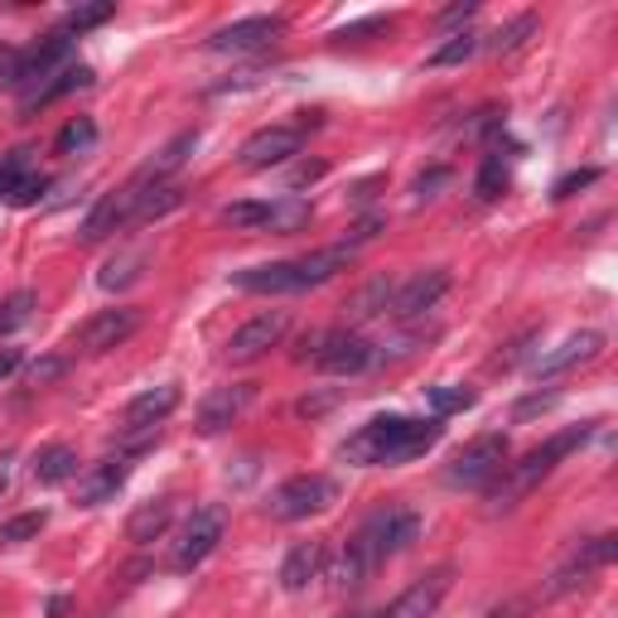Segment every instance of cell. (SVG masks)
I'll return each mask as SVG.
<instances>
[{
  "mask_svg": "<svg viewBox=\"0 0 618 618\" xmlns=\"http://www.w3.org/2000/svg\"><path fill=\"white\" fill-rule=\"evenodd\" d=\"M444 440V426L440 416L430 420H411V416H377L367 420V426L358 430L353 440H344V450H338V459L344 464H411V459L430 454L436 444Z\"/></svg>",
  "mask_w": 618,
  "mask_h": 618,
  "instance_id": "2",
  "label": "cell"
},
{
  "mask_svg": "<svg viewBox=\"0 0 618 618\" xmlns=\"http://www.w3.org/2000/svg\"><path fill=\"white\" fill-rule=\"evenodd\" d=\"M92 146H97V122H92V116H73V122L54 136V150L59 155H83Z\"/></svg>",
  "mask_w": 618,
  "mask_h": 618,
  "instance_id": "32",
  "label": "cell"
},
{
  "mask_svg": "<svg viewBox=\"0 0 618 618\" xmlns=\"http://www.w3.org/2000/svg\"><path fill=\"white\" fill-rule=\"evenodd\" d=\"M266 213H271V203H256V199H242V203H228L222 208V222L228 228H266Z\"/></svg>",
  "mask_w": 618,
  "mask_h": 618,
  "instance_id": "39",
  "label": "cell"
},
{
  "mask_svg": "<svg viewBox=\"0 0 618 618\" xmlns=\"http://www.w3.org/2000/svg\"><path fill=\"white\" fill-rule=\"evenodd\" d=\"M232 285L247 295H300L305 281H300V261H266V266H247L232 271Z\"/></svg>",
  "mask_w": 618,
  "mask_h": 618,
  "instance_id": "18",
  "label": "cell"
},
{
  "mask_svg": "<svg viewBox=\"0 0 618 618\" xmlns=\"http://www.w3.org/2000/svg\"><path fill=\"white\" fill-rule=\"evenodd\" d=\"M328 406H334V397H305V401L295 406V411H300V416H324Z\"/></svg>",
  "mask_w": 618,
  "mask_h": 618,
  "instance_id": "52",
  "label": "cell"
},
{
  "mask_svg": "<svg viewBox=\"0 0 618 618\" xmlns=\"http://www.w3.org/2000/svg\"><path fill=\"white\" fill-rule=\"evenodd\" d=\"M30 155H34L30 146H20V150H10L6 160H0V199H10V193H15L20 184L34 175V160H30Z\"/></svg>",
  "mask_w": 618,
  "mask_h": 618,
  "instance_id": "35",
  "label": "cell"
},
{
  "mask_svg": "<svg viewBox=\"0 0 618 618\" xmlns=\"http://www.w3.org/2000/svg\"><path fill=\"white\" fill-rule=\"evenodd\" d=\"M44 527H49L44 512H20V517H10L6 527H0V546H24V542H34Z\"/></svg>",
  "mask_w": 618,
  "mask_h": 618,
  "instance_id": "38",
  "label": "cell"
},
{
  "mask_svg": "<svg viewBox=\"0 0 618 618\" xmlns=\"http://www.w3.org/2000/svg\"><path fill=\"white\" fill-rule=\"evenodd\" d=\"M136 184H126L122 193H102L97 208L83 218V242H102V237H112V232H122L136 222Z\"/></svg>",
  "mask_w": 618,
  "mask_h": 618,
  "instance_id": "17",
  "label": "cell"
},
{
  "mask_svg": "<svg viewBox=\"0 0 618 618\" xmlns=\"http://www.w3.org/2000/svg\"><path fill=\"white\" fill-rule=\"evenodd\" d=\"M473 10H479V0H464V6H450V10H444V15H440V24H459V20H469Z\"/></svg>",
  "mask_w": 618,
  "mask_h": 618,
  "instance_id": "51",
  "label": "cell"
},
{
  "mask_svg": "<svg viewBox=\"0 0 618 618\" xmlns=\"http://www.w3.org/2000/svg\"><path fill=\"white\" fill-rule=\"evenodd\" d=\"M175 406H179V387L160 383V387H146L140 397H130L122 420H126V430H160V420L175 416Z\"/></svg>",
  "mask_w": 618,
  "mask_h": 618,
  "instance_id": "19",
  "label": "cell"
},
{
  "mask_svg": "<svg viewBox=\"0 0 618 618\" xmlns=\"http://www.w3.org/2000/svg\"><path fill=\"white\" fill-rule=\"evenodd\" d=\"M527 34H536V15H517V20H507L503 30H493L479 49H489V54H512V49L527 44Z\"/></svg>",
  "mask_w": 618,
  "mask_h": 618,
  "instance_id": "31",
  "label": "cell"
},
{
  "mask_svg": "<svg viewBox=\"0 0 618 618\" xmlns=\"http://www.w3.org/2000/svg\"><path fill=\"white\" fill-rule=\"evenodd\" d=\"M44 189H49V179H44V175H39V169H34V175L24 179L15 193H10V203H15V208H30V203H39V199H44Z\"/></svg>",
  "mask_w": 618,
  "mask_h": 618,
  "instance_id": "43",
  "label": "cell"
},
{
  "mask_svg": "<svg viewBox=\"0 0 618 618\" xmlns=\"http://www.w3.org/2000/svg\"><path fill=\"white\" fill-rule=\"evenodd\" d=\"M136 222H155L165 213H175V208L184 203V193L175 189V184H136Z\"/></svg>",
  "mask_w": 618,
  "mask_h": 618,
  "instance_id": "28",
  "label": "cell"
},
{
  "mask_svg": "<svg viewBox=\"0 0 618 618\" xmlns=\"http://www.w3.org/2000/svg\"><path fill=\"white\" fill-rule=\"evenodd\" d=\"M10 464H15V459L0 454V497H6V489H10Z\"/></svg>",
  "mask_w": 618,
  "mask_h": 618,
  "instance_id": "54",
  "label": "cell"
},
{
  "mask_svg": "<svg viewBox=\"0 0 618 618\" xmlns=\"http://www.w3.org/2000/svg\"><path fill=\"white\" fill-rule=\"evenodd\" d=\"M285 328H291V314H285V310L256 314L252 324H242V328H237V334L228 338V358H232V363H256L261 353H271L275 344H281Z\"/></svg>",
  "mask_w": 618,
  "mask_h": 618,
  "instance_id": "13",
  "label": "cell"
},
{
  "mask_svg": "<svg viewBox=\"0 0 618 618\" xmlns=\"http://www.w3.org/2000/svg\"><path fill=\"white\" fill-rule=\"evenodd\" d=\"M59 373H63V358H44V363H34V367H30V383H34V387H44V383H54Z\"/></svg>",
  "mask_w": 618,
  "mask_h": 618,
  "instance_id": "48",
  "label": "cell"
},
{
  "mask_svg": "<svg viewBox=\"0 0 618 618\" xmlns=\"http://www.w3.org/2000/svg\"><path fill=\"white\" fill-rule=\"evenodd\" d=\"M281 34H285L281 15H247L208 34V49L213 54H256V49H271Z\"/></svg>",
  "mask_w": 618,
  "mask_h": 618,
  "instance_id": "8",
  "label": "cell"
},
{
  "mask_svg": "<svg viewBox=\"0 0 618 618\" xmlns=\"http://www.w3.org/2000/svg\"><path fill=\"white\" fill-rule=\"evenodd\" d=\"M140 266H146V252H122V256H112L107 266H102L97 285L102 291H126L130 281H140Z\"/></svg>",
  "mask_w": 618,
  "mask_h": 618,
  "instance_id": "30",
  "label": "cell"
},
{
  "mask_svg": "<svg viewBox=\"0 0 618 618\" xmlns=\"http://www.w3.org/2000/svg\"><path fill=\"white\" fill-rule=\"evenodd\" d=\"M300 146H305V126H266L237 150V160H242V169H271L300 155Z\"/></svg>",
  "mask_w": 618,
  "mask_h": 618,
  "instance_id": "11",
  "label": "cell"
},
{
  "mask_svg": "<svg viewBox=\"0 0 618 618\" xmlns=\"http://www.w3.org/2000/svg\"><path fill=\"white\" fill-rule=\"evenodd\" d=\"M599 348H604V334H595V328H585V334H570V338H565V344H561L556 353H542V358L532 363V373H536V377H556V373H565V367H580V363H589Z\"/></svg>",
  "mask_w": 618,
  "mask_h": 618,
  "instance_id": "22",
  "label": "cell"
},
{
  "mask_svg": "<svg viewBox=\"0 0 618 618\" xmlns=\"http://www.w3.org/2000/svg\"><path fill=\"white\" fill-rule=\"evenodd\" d=\"M34 320V295L30 291H15L0 305V334H15V328H24Z\"/></svg>",
  "mask_w": 618,
  "mask_h": 618,
  "instance_id": "40",
  "label": "cell"
},
{
  "mask_svg": "<svg viewBox=\"0 0 618 618\" xmlns=\"http://www.w3.org/2000/svg\"><path fill=\"white\" fill-rule=\"evenodd\" d=\"M34 483H44V489H59V483H69L73 473H77V454L69 450V444H44V450L34 454Z\"/></svg>",
  "mask_w": 618,
  "mask_h": 618,
  "instance_id": "26",
  "label": "cell"
},
{
  "mask_svg": "<svg viewBox=\"0 0 618 618\" xmlns=\"http://www.w3.org/2000/svg\"><path fill=\"white\" fill-rule=\"evenodd\" d=\"M69 59H73V34H44L39 44L24 49V69H20V92H34L39 83H49L54 73L69 69Z\"/></svg>",
  "mask_w": 618,
  "mask_h": 618,
  "instance_id": "14",
  "label": "cell"
},
{
  "mask_svg": "<svg viewBox=\"0 0 618 618\" xmlns=\"http://www.w3.org/2000/svg\"><path fill=\"white\" fill-rule=\"evenodd\" d=\"M126 479H130V464L122 454L107 459V464H92L83 479H77V503L83 507H102V503H112L116 493L126 489Z\"/></svg>",
  "mask_w": 618,
  "mask_h": 618,
  "instance_id": "21",
  "label": "cell"
},
{
  "mask_svg": "<svg viewBox=\"0 0 618 618\" xmlns=\"http://www.w3.org/2000/svg\"><path fill=\"white\" fill-rule=\"evenodd\" d=\"M532 338H536V334H522V338H517V344H507V348H503V353H497V358H493V363H497V367H512V363H517V358H522V353H527V344H532Z\"/></svg>",
  "mask_w": 618,
  "mask_h": 618,
  "instance_id": "49",
  "label": "cell"
},
{
  "mask_svg": "<svg viewBox=\"0 0 618 618\" xmlns=\"http://www.w3.org/2000/svg\"><path fill=\"white\" fill-rule=\"evenodd\" d=\"M136 328H140V310H130V305L102 310V314H92V320L77 328V348L83 353H112V348H122Z\"/></svg>",
  "mask_w": 618,
  "mask_h": 618,
  "instance_id": "12",
  "label": "cell"
},
{
  "mask_svg": "<svg viewBox=\"0 0 618 618\" xmlns=\"http://www.w3.org/2000/svg\"><path fill=\"white\" fill-rule=\"evenodd\" d=\"M116 15V6L112 0H92V6H73L69 15H63V34H87V30H97V24H107Z\"/></svg>",
  "mask_w": 618,
  "mask_h": 618,
  "instance_id": "33",
  "label": "cell"
},
{
  "mask_svg": "<svg viewBox=\"0 0 618 618\" xmlns=\"http://www.w3.org/2000/svg\"><path fill=\"white\" fill-rule=\"evenodd\" d=\"M473 54H479V34L464 30V34H450V39H444V44H440L426 63H430V69H454V63H464V59H473Z\"/></svg>",
  "mask_w": 618,
  "mask_h": 618,
  "instance_id": "37",
  "label": "cell"
},
{
  "mask_svg": "<svg viewBox=\"0 0 618 618\" xmlns=\"http://www.w3.org/2000/svg\"><path fill=\"white\" fill-rule=\"evenodd\" d=\"M20 363H24L20 348H0V383H6L10 373H20Z\"/></svg>",
  "mask_w": 618,
  "mask_h": 618,
  "instance_id": "50",
  "label": "cell"
},
{
  "mask_svg": "<svg viewBox=\"0 0 618 618\" xmlns=\"http://www.w3.org/2000/svg\"><path fill=\"white\" fill-rule=\"evenodd\" d=\"M473 193H479L483 203H493V199H503V193H507V165H503V155H489V160L479 165Z\"/></svg>",
  "mask_w": 618,
  "mask_h": 618,
  "instance_id": "34",
  "label": "cell"
},
{
  "mask_svg": "<svg viewBox=\"0 0 618 618\" xmlns=\"http://www.w3.org/2000/svg\"><path fill=\"white\" fill-rule=\"evenodd\" d=\"M450 585H454V565H436L426 580H416L406 595H397V604L383 609V618H436L440 599L450 595Z\"/></svg>",
  "mask_w": 618,
  "mask_h": 618,
  "instance_id": "16",
  "label": "cell"
},
{
  "mask_svg": "<svg viewBox=\"0 0 618 618\" xmlns=\"http://www.w3.org/2000/svg\"><path fill=\"white\" fill-rule=\"evenodd\" d=\"M503 469H507V440L503 436H483V440L464 444V450L450 459L444 483H450V489H489Z\"/></svg>",
  "mask_w": 618,
  "mask_h": 618,
  "instance_id": "4",
  "label": "cell"
},
{
  "mask_svg": "<svg viewBox=\"0 0 618 618\" xmlns=\"http://www.w3.org/2000/svg\"><path fill=\"white\" fill-rule=\"evenodd\" d=\"M169 517H175V497H155V503H140L136 512H130V522H126V542H136V546L160 542L165 527H169Z\"/></svg>",
  "mask_w": 618,
  "mask_h": 618,
  "instance_id": "25",
  "label": "cell"
},
{
  "mask_svg": "<svg viewBox=\"0 0 618 618\" xmlns=\"http://www.w3.org/2000/svg\"><path fill=\"white\" fill-rule=\"evenodd\" d=\"M450 266H430V271H416L406 285H397V295H391V314L397 320H420V314H430L450 291Z\"/></svg>",
  "mask_w": 618,
  "mask_h": 618,
  "instance_id": "9",
  "label": "cell"
},
{
  "mask_svg": "<svg viewBox=\"0 0 618 618\" xmlns=\"http://www.w3.org/2000/svg\"><path fill=\"white\" fill-rule=\"evenodd\" d=\"M391 20H383V15H373V20H358V24H348V30H338L334 39H363V34H377V30H387Z\"/></svg>",
  "mask_w": 618,
  "mask_h": 618,
  "instance_id": "46",
  "label": "cell"
},
{
  "mask_svg": "<svg viewBox=\"0 0 618 618\" xmlns=\"http://www.w3.org/2000/svg\"><path fill=\"white\" fill-rule=\"evenodd\" d=\"M426 401H430V411H436V416H454V411H469V406L479 401V391L440 383V387H426Z\"/></svg>",
  "mask_w": 618,
  "mask_h": 618,
  "instance_id": "36",
  "label": "cell"
},
{
  "mask_svg": "<svg viewBox=\"0 0 618 618\" xmlns=\"http://www.w3.org/2000/svg\"><path fill=\"white\" fill-rule=\"evenodd\" d=\"M489 618H522V604H497V609H489Z\"/></svg>",
  "mask_w": 618,
  "mask_h": 618,
  "instance_id": "53",
  "label": "cell"
},
{
  "mask_svg": "<svg viewBox=\"0 0 618 618\" xmlns=\"http://www.w3.org/2000/svg\"><path fill=\"white\" fill-rule=\"evenodd\" d=\"M193 150H199V130H179V136L169 140L160 155H155V160L140 165V175L130 179V184H169V175H175V169H184V160H189Z\"/></svg>",
  "mask_w": 618,
  "mask_h": 618,
  "instance_id": "23",
  "label": "cell"
},
{
  "mask_svg": "<svg viewBox=\"0 0 618 618\" xmlns=\"http://www.w3.org/2000/svg\"><path fill=\"white\" fill-rule=\"evenodd\" d=\"M440 184H450V169H430V175L416 179V199H436Z\"/></svg>",
  "mask_w": 618,
  "mask_h": 618,
  "instance_id": "45",
  "label": "cell"
},
{
  "mask_svg": "<svg viewBox=\"0 0 618 618\" xmlns=\"http://www.w3.org/2000/svg\"><path fill=\"white\" fill-rule=\"evenodd\" d=\"M314 367L328 377H358L367 367L377 363V348L367 344L363 334H348V328H338V334H320V344H314Z\"/></svg>",
  "mask_w": 618,
  "mask_h": 618,
  "instance_id": "7",
  "label": "cell"
},
{
  "mask_svg": "<svg viewBox=\"0 0 618 618\" xmlns=\"http://www.w3.org/2000/svg\"><path fill=\"white\" fill-rule=\"evenodd\" d=\"M338 497V483L328 473H300V479L281 483L271 493V517L275 522H305L314 512H324Z\"/></svg>",
  "mask_w": 618,
  "mask_h": 618,
  "instance_id": "5",
  "label": "cell"
},
{
  "mask_svg": "<svg viewBox=\"0 0 618 618\" xmlns=\"http://www.w3.org/2000/svg\"><path fill=\"white\" fill-rule=\"evenodd\" d=\"M614 556H618V536H614V532H604V536H595V542H585V546L575 551L570 561L561 565L556 575H551L546 595H551V599H556V595H570L575 585H585L589 575H595V570H604V565H609Z\"/></svg>",
  "mask_w": 618,
  "mask_h": 618,
  "instance_id": "10",
  "label": "cell"
},
{
  "mask_svg": "<svg viewBox=\"0 0 618 618\" xmlns=\"http://www.w3.org/2000/svg\"><path fill=\"white\" fill-rule=\"evenodd\" d=\"M556 406V391H546V397H522L517 406H512V420H527V416H542Z\"/></svg>",
  "mask_w": 618,
  "mask_h": 618,
  "instance_id": "44",
  "label": "cell"
},
{
  "mask_svg": "<svg viewBox=\"0 0 618 618\" xmlns=\"http://www.w3.org/2000/svg\"><path fill=\"white\" fill-rule=\"evenodd\" d=\"M252 401H256V383L218 387V391H208V397H203L199 416H193V426H199V436H222V430H228Z\"/></svg>",
  "mask_w": 618,
  "mask_h": 618,
  "instance_id": "15",
  "label": "cell"
},
{
  "mask_svg": "<svg viewBox=\"0 0 618 618\" xmlns=\"http://www.w3.org/2000/svg\"><path fill=\"white\" fill-rule=\"evenodd\" d=\"M320 570H324V546L300 542L291 556L281 561V589L285 595H300V589H310V580H320Z\"/></svg>",
  "mask_w": 618,
  "mask_h": 618,
  "instance_id": "24",
  "label": "cell"
},
{
  "mask_svg": "<svg viewBox=\"0 0 618 618\" xmlns=\"http://www.w3.org/2000/svg\"><path fill=\"white\" fill-rule=\"evenodd\" d=\"M97 83V73L87 69V63H69L63 73H54L49 83H39L34 92H24L20 97V116H34V112H44V107H54L59 97H69V92H83Z\"/></svg>",
  "mask_w": 618,
  "mask_h": 618,
  "instance_id": "20",
  "label": "cell"
},
{
  "mask_svg": "<svg viewBox=\"0 0 618 618\" xmlns=\"http://www.w3.org/2000/svg\"><path fill=\"white\" fill-rule=\"evenodd\" d=\"M222 527H228V512H222L218 503H203V507L189 517V527H184L179 546H175V556H169V570H179V575L199 570V565L218 551Z\"/></svg>",
  "mask_w": 618,
  "mask_h": 618,
  "instance_id": "6",
  "label": "cell"
},
{
  "mask_svg": "<svg viewBox=\"0 0 618 618\" xmlns=\"http://www.w3.org/2000/svg\"><path fill=\"white\" fill-rule=\"evenodd\" d=\"M416 532H420V517H416L411 507H383V512H373V517L358 527V536H353V542L338 551L328 580H334L338 589L363 585L383 561L401 556V551L416 542Z\"/></svg>",
  "mask_w": 618,
  "mask_h": 618,
  "instance_id": "1",
  "label": "cell"
},
{
  "mask_svg": "<svg viewBox=\"0 0 618 618\" xmlns=\"http://www.w3.org/2000/svg\"><path fill=\"white\" fill-rule=\"evenodd\" d=\"M391 295H397V281L391 275H373V281L363 285L358 295L348 300V320H377V314H387L391 310Z\"/></svg>",
  "mask_w": 618,
  "mask_h": 618,
  "instance_id": "27",
  "label": "cell"
},
{
  "mask_svg": "<svg viewBox=\"0 0 618 618\" xmlns=\"http://www.w3.org/2000/svg\"><path fill=\"white\" fill-rule=\"evenodd\" d=\"M20 69H24V49L0 44V87L20 92Z\"/></svg>",
  "mask_w": 618,
  "mask_h": 618,
  "instance_id": "42",
  "label": "cell"
},
{
  "mask_svg": "<svg viewBox=\"0 0 618 618\" xmlns=\"http://www.w3.org/2000/svg\"><path fill=\"white\" fill-rule=\"evenodd\" d=\"M589 430H595V426H570V430H561V436H551V440L542 444V450H532V454H522L517 464H507V469L489 483V489H493V493H489L493 512H497V507H512L517 497H527V493L536 489V483H542L546 473L561 464L565 454L580 450V444L589 440Z\"/></svg>",
  "mask_w": 618,
  "mask_h": 618,
  "instance_id": "3",
  "label": "cell"
},
{
  "mask_svg": "<svg viewBox=\"0 0 618 618\" xmlns=\"http://www.w3.org/2000/svg\"><path fill=\"white\" fill-rule=\"evenodd\" d=\"M324 169H328L324 160H310V165H300L295 175H291V189H310L314 179H324Z\"/></svg>",
  "mask_w": 618,
  "mask_h": 618,
  "instance_id": "47",
  "label": "cell"
},
{
  "mask_svg": "<svg viewBox=\"0 0 618 618\" xmlns=\"http://www.w3.org/2000/svg\"><path fill=\"white\" fill-rule=\"evenodd\" d=\"M63 614H69V599H63V595L49 599V618H63Z\"/></svg>",
  "mask_w": 618,
  "mask_h": 618,
  "instance_id": "55",
  "label": "cell"
},
{
  "mask_svg": "<svg viewBox=\"0 0 618 618\" xmlns=\"http://www.w3.org/2000/svg\"><path fill=\"white\" fill-rule=\"evenodd\" d=\"M310 199H300V193H285V199H275L271 203V213H266V232H300L310 222Z\"/></svg>",
  "mask_w": 618,
  "mask_h": 618,
  "instance_id": "29",
  "label": "cell"
},
{
  "mask_svg": "<svg viewBox=\"0 0 618 618\" xmlns=\"http://www.w3.org/2000/svg\"><path fill=\"white\" fill-rule=\"evenodd\" d=\"M595 179H599V169H595V165H589V169H570V175H565V179H556V189H551V199H556V203L575 199V193H580V189H589V184H595Z\"/></svg>",
  "mask_w": 618,
  "mask_h": 618,
  "instance_id": "41",
  "label": "cell"
}]
</instances>
